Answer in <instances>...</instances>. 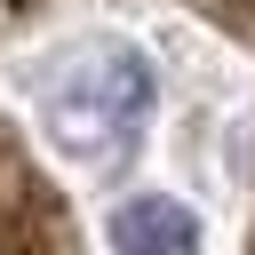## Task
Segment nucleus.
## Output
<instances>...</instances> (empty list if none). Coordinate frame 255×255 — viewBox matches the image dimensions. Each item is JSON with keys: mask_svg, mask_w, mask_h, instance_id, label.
I'll use <instances>...</instances> for the list:
<instances>
[{"mask_svg": "<svg viewBox=\"0 0 255 255\" xmlns=\"http://www.w3.org/2000/svg\"><path fill=\"white\" fill-rule=\"evenodd\" d=\"M0 8H8V0H0Z\"/></svg>", "mask_w": 255, "mask_h": 255, "instance_id": "nucleus-3", "label": "nucleus"}, {"mask_svg": "<svg viewBox=\"0 0 255 255\" xmlns=\"http://www.w3.org/2000/svg\"><path fill=\"white\" fill-rule=\"evenodd\" d=\"M112 255H199V223L167 191H135L112 207Z\"/></svg>", "mask_w": 255, "mask_h": 255, "instance_id": "nucleus-2", "label": "nucleus"}, {"mask_svg": "<svg viewBox=\"0 0 255 255\" xmlns=\"http://www.w3.org/2000/svg\"><path fill=\"white\" fill-rule=\"evenodd\" d=\"M143 112H151V64L135 48H120V40H88V48H72V56H56L40 72V120L80 159L128 151Z\"/></svg>", "mask_w": 255, "mask_h": 255, "instance_id": "nucleus-1", "label": "nucleus"}]
</instances>
